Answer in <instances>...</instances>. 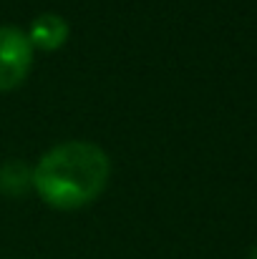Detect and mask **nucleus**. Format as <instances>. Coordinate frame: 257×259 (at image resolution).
Wrapping results in <instances>:
<instances>
[{"label":"nucleus","instance_id":"obj_1","mask_svg":"<svg viewBox=\"0 0 257 259\" xmlns=\"http://www.w3.org/2000/svg\"><path fill=\"white\" fill-rule=\"evenodd\" d=\"M111 161L91 141H66L53 146L33 169V189L41 199L61 211L91 204L108 181Z\"/></svg>","mask_w":257,"mask_h":259},{"label":"nucleus","instance_id":"obj_3","mask_svg":"<svg viewBox=\"0 0 257 259\" xmlns=\"http://www.w3.org/2000/svg\"><path fill=\"white\" fill-rule=\"evenodd\" d=\"M68 23L66 18L56 15V13H43L30 23V30L25 33L33 51H58L66 40H68Z\"/></svg>","mask_w":257,"mask_h":259},{"label":"nucleus","instance_id":"obj_4","mask_svg":"<svg viewBox=\"0 0 257 259\" xmlns=\"http://www.w3.org/2000/svg\"><path fill=\"white\" fill-rule=\"evenodd\" d=\"M33 186V169L25 161H8L0 166V191L18 196Z\"/></svg>","mask_w":257,"mask_h":259},{"label":"nucleus","instance_id":"obj_2","mask_svg":"<svg viewBox=\"0 0 257 259\" xmlns=\"http://www.w3.org/2000/svg\"><path fill=\"white\" fill-rule=\"evenodd\" d=\"M33 66V46L28 35L13 25H0V91L18 88Z\"/></svg>","mask_w":257,"mask_h":259},{"label":"nucleus","instance_id":"obj_5","mask_svg":"<svg viewBox=\"0 0 257 259\" xmlns=\"http://www.w3.org/2000/svg\"><path fill=\"white\" fill-rule=\"evenodd\" d=\"M250 259H257V247L252 249V254H250Z\"/></svg>","mask_w":257,"mask_h":259}]
</instances>
